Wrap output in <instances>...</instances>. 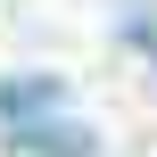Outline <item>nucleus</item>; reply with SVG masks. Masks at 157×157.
<instances>
[{
  "label": "nucleus",
  "instance_id": "f257e3e1",
  "mask_svg": "<svg viewBox=\"0 0 157 157\" xmlns=\"http://www.w3.org/2000/svg\"><path fill=\"white\" fill-rule=\"evenodd\" d=\"M66 116H75V91L58 75H8L0 83V132L8 141H33V132H50Z\"/></svg>",
  "mask_w": 157,
  "mask_h": 157
},
{
  "label": "nucleus",
  "instance_id": "f03ea898",
  "mask_svg": "<svg viewBox=\"0 0 157 157\" xmlns=\"http://www.w3.org/2000/svg\"><path fill=\"white\" fill-rule=\"evenodd\" d=\"M17 149L25 157H99V132L66 116V124H50V132H33V141H17Z\"/></svg>",
  "mask_w": 157,
  "mask_h": 157
},
{
  "label": "nucleus",
  "instance_id": "7ed1b4c3",
  "mask_svg": "<svg viewBox=\"0 0 157 157\" xmlns=\"http://www.w3.org/2000/svg\"><path fill=\"white\" fill-rule=\"evenodd\" d=\"M124 50L132 58H157V8H141V0L124 8Z\"/></svg>",
  "mask_w": 157,
  "mask_h": 157
}]
</instances>
